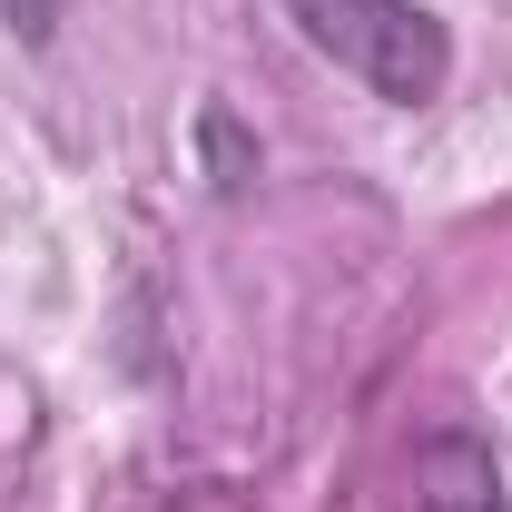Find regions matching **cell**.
I'll list each match as a JSON object with an SVG mask.
<instances>
[{
  "mask_svg": "<svg viewBox=\"0 0 512 512\" xmlns=\"http://www.w3.org/2000/svg\"><path fill=\"white\" fill-rule=\"evenodd\" d=\"M276 20L394 109L444 99V79H453V30L424 0H276Z\"/></svg>",
  "mask_w": 512,
  "mask_h": 512,
  "instance_id": "obj_1",
  "label": "cell"
},
{
  "mask_svg": "<svg viewBox=\"0 0 512 512\" xmlns=\"http://www.w3.org/2000/svg\"><path fill=\"white\" fill-rule=\"evenodd\" d=\"M414 512H512L493 444L463 434V424L424 434V444H414Z\"/></svg>",
  "mask_w": 512,
  "mask_h": 512,
  "instance_id": "obj_2",
  "label": "cell"
},
{
  "mask_svg": "<svg viewBox=\"0 0 512 512\" xmlns=\"http://www.w3.org/2000/svg\"><path fill=\"white\" fill-rule=\"evenodd\" d=\"M60 20H69V0H0V30H10L20 50H50Z\"/></svg>",
  "mask_w": 512,
  "mask_h": 512,
  "instance_id": "obj_3",
  "label": "cell"
}]
</instances>
